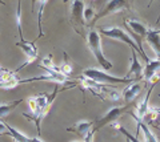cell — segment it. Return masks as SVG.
<instances>
[{"mask_svg":"<svg viewBox=\"0 0 160 142\" xmlns=\"http://www.w3.org/2000/svg\"><path fill=\"white\" fill-rule=\"evenodd\" d=\"M100 33L104 36H107L109 39H115V40H119V41H122V43H126L127 45H129V48L133 51H136L140 56H142L144 58V61H146V64H148L149 61V57L147 56V53L142 51L140 48L138 47V44L135 43V40L131 37V35H129L128 32H126L124 29L122 28H119V27H109V28H103V29H100Z\"/></svg>","mask_w":160,"mask_h":142,"instance_id":"cell-1","label":"cell"},{"mask_svg":"<svg viewBox=\"0 0 160 142\" xmlns=\"http://www.w3.org/2000/svg\"><path fill=\"white\" fill-rule=\"evenodd\" d=\"M87 43H88V48L93 53V56H95V58H96V61L100 64V66H102L104 71L112 69V62L108 61L107 58L104 57V53H103V49H102L100 32L96 31V29H91L87 35Z\"/></svg>","mask_w":160,"mask_h":142,"instance_id":"cell-2","label":"cell"},{"mask_svg":"<svg viewBox=\"0 0 160 142\" xmlns=\"http://www.w3.org/2000/svg\"><path fill=\"white\" fill-rule=\"evenodd\" d=\"M83 77L89 78L92 81L100 82V84H127V82H133L132 78L129 77H116L111 76L108 73L96 69V68H88V69L83 71Z\"/></svg>","mask_w":160,"mask_h":142,"instance_id":"cell-3","label":"cell"},{"mask_svg":"<svg viewBox=\"0 0 160 142\" xmlns=\"http://www.w3.org/2000/svg\"><path fill=\"white\" fill-rule=\"evenodd\" d=\"M129 6H128V0H108L106 7H104L102 11H100L98 15H95L93 20H92V24L96 23L99 19H102L104 16H108V15H113L119 11H123V9H128Z\"/></svg>","mask_w":160,"mask_h":142,"instance_id":"cell-4","label":"cell"},{"mask_svg":"<svg viewBox=\"0 0 160 142\" xmlns=\"http://www.w3.org/2000/svg\"><path fill=\"white\" fill-rule=\"evenodd\" d=\"M126 108H127V106H124V108H122V106L111 108V109H109L107 113L104 114V117H102L100 120H98V121L93 122V128L91 129V131H92V133H96V131H98L100 128H103V126L109 125L111 122L116 121V120L119 118V116L122 114L124 110H126Z\"/></svg>","mask_w":160,"mask_h":142,"instance_id":"cell-5","label":"cell"},{"mask_svg":"<svg viewBox=\"0 0 160 142\" xmlns=\"http://www.w3.org/2000/svg\"><path fill=\"white\" fill-rule=\"evenodd\" d=\"M16 47H19L20 49L23 51V53L26 55V57H27V60H26V62L19 68L18 71H20L22 68L24 66V65H27V64H31L32 61H35L38 58V48H36V45H35V43H29V41H27L26 39H23V40H20L19 43H16ZM18 71H16V73H18Z\"/></svg>","mask_w":160,"mask_h":142,"instance_id":"cell-6","label":"cell"},{"mask_svg":"<svg viewBox=\"0 0 160 142\" xmlns=\"http://www.w3.org/2000/svg\"><path fill=\"white\" fill-rule=\"evenodd\" d=\"M84 2L83 0H72V7H71V21L76 23L78 25L84 27Z\"/></svg>","mask_w":160,"mask_h":142,"instance_id":"cell-7","label":"cell"},{"mask_svg":"<svg viewBox=\"0 0 160 142\" xmlns=\"http://www.w3.org/2000/svg\"><path fill=\"white\" fill-rule=\"evenodd\" d=\"M146 40L149 44V47L152 48V51L155 52V58L156 60H160V31H155V29H151L146 36Z\"/></svg>","mask_w":160,"mask_h":142,"instance_id":"cell-8","label":"cell"},{"mask_svg":"<svg viewBox=\"0 0 160 142\" xmlns=\"http://www.w3.org/2000/svg\"><path fill=\"white\" fill-rule=\"evenodd\" d=\"M143 71H144V68L142 66V64H140L139 60H138L136 51L131 49V66H129V71H128L127 77L133 75L136 80H142V78H143Z\"/></svg>","mask_w":160,"mask_h":142,"instance_id":"cell-9","label":"cell"},{"mask_svg":"<svg viewBox=\"0 0 160 142\" xmlns=\"http://www.w3.org/2000/svg\"><path fill=\"white\" fill-rule=\"evenodd\" d=\"M129 114H131L133 118L136 120V129H138V131H140V130L143 131L144 142H159L158 138H156V135H155L152 131H151V129H149L148 126L144 124V121H143V120L138 118V116H136V114H133V113H131V112H129Z\"/></svg>","mask_w":160,"mask_h":142,"instance_id":"cell-10","label":"cell"},{"mask_svg":"<svg viewBox=\"0 0 160 142\" xmlns=\"http://www.w3.org/2000/svg\"><path fill=\"white\" fill-rule=\"evenodd\" d=\"M140 92H142V85L139 82H129V85L127 88H124L123 98L126 102H131L139 96Z\"/></svg>","mask_w":160,"mask_h":142,"instance_id":"cell-11","label":"cell"},{"mask_svg":"<svg viewBox=\"0 0 160 142\" xmlns=\"http://www.w3.org/2000/svg\"><path fill=\"white\" fill-rule=\"evenodd\" d=\"M126 25L140 37H146L148 31H149V28L146 25V24L140 23L138 20H131V19H126Z\"/></svg>","mask_w":160,"mask_h":142,"instance_id":"cell-12","label":"cell"},{"mask_svg":"<svg viewBox=\"0 0 160 142\" xmlns=\"http://www.w3.org/2000/svg\"><path fill=\"white\" fill-rule=\"evenodd\" d=\"M160 71V60H151L146 64V68H144L143 71V78H144V82H149L151 81V78L156 75V73Z\"/></svg>","mask_w":160,"mask_h":142,"instance_id":"cell-13","label":"cell"},{"mask_svg":"<svg viewBox=\"0 0 160 142\" xmlns=\"http://www.w3.org/2000/svg\"><path fill=\"white\" fill-rule=\"evenodd\" d=\"M93 122L95 121H79V122H76L72 128H68L67 130L68 131H73V133H76V134H79V135H82V137H84L89 130L92 129V126H93Z\"/></svg>","mask_w":160,"mask_h":142,"instance_id":"cell-14","label":"cell"},{"mask_svg":"<svg viewBox=\"0 0 160 142\" xmlns=\"http://www.w3.org/2000/svg\"><path fill=\"white\" fill-rule=\"evenodd\" d=\"M156 85V84H151V86H149V89L147 92V96H146V98H143V101L140 102V104L138 105V118L140 120H143L144 118V116H146L148 113V100H149V96H151V92H152V88Z\"/></svg>","mask_w":160,"mask_h":142,"instance_id":"cell-15","label":"cell"},{"mask_svg":"<svg viewBox=\"0 0 160 142\" xmlns=\"http://www.w3.org/2000/svg\"><path fill=\"white\" fill-rule=\"evenodd\" d=\"M6 126H7V134L11 135L16 142H31V137H27L26 134H23L22 131L12 128V126L8 124H6Z\"/></svg>","mask_w":160,"mask_h":142,"instance_id":"cell-16","label":"cell"},{"mask_svg":"<svg viewBox=\"0 0 160 142\" xmlns=\"http://www.w3.org/2000/svg\"><path fill=\"white\" fill-rule=\"evenodd\" d=\"M23 102V100H18V101H12V102H7V104H2L0 105V118L6 117L7 114L11 113V110H13L18 105H20Z\"/></svg>","mask_w":160,"mask_h":142,"instance_id":"cell-17","label":"cell"},{"mask_svg":"<svg viewBox=\"0 0 160 142\" xmlns=\"http://www.w3.org/2000/svg\"><path fill=\"white\" fill-rule=\"evenodd\" d=\"M40 7H39V12H38V24H39V37L43 36V29H42V16H43V11L46 8L48 0H39Z\"/></svg>","mask_w":160,"mask_h":142,"instance_id":"cell-18","label":"cell"},{"mask_svg":"<svg viewBox=\"0 0 160 142\" xmlns=\"http://www.w3.org/2000/svg\"><path fill=\"white\" fill-rule=\"evenodd\" d=\"M16 27H18V32L20 36V40H23V31H22V0L18 2V12H16Z\"/></svg>","mask_w":160,"mask_h":142,"instance_id":"cell-19","label":"cell"},{"mask_svg":"<svg viewBox=\"0 0 160 142\" xmlns=\"http://www.w3.org/2000/svg\"><path fill=\"white\" fill-rule=\"evenodd\" d=\"M108 93V96H109V98H111L112 101H120L122 100V97H123V93L118 90L116 88H113L112 90H106Z\"/></svg>","mask_w":160,"mask_h":142,"instance_id":"cell-20","label":"cell"},{"mask_svg":"<svg viewBox=\"0 0 160 142\" xmlns=\"http://www.w3.org/2000/svg\"><path fill=\"white\" fill-rule=\"evenodd\" d=\"M59 71H60V73H62L63 76H69L72 73V65L69 64V62H63L62 65H60V68H59Z\"/></svg>","mask_w":160,"mask_h":142,"instance_id":"cell-21","label":"cell"},{"mask_svg":"<svg viewBox=\"0 0 160 142\" xmlns=\"http://www.w3.org/2000/svg\"><path fill=\"white\" fill-rule=\"evenodd\" d=\"M95 9L91 8V7H88V8H84V21L86 23H89L91 20H93V17H95Z\"/></svg>","mask_w":160,"mask_h":142,"instance_id":"cell-22","label":"cell"},{"mask_svg":"<svg viewBox=\"0 0 160 142\" xmlns=\"http://www.w3.org/2000/svg\"><path fill=\"white\" fill-rule=\"evenodd\" d=\"M40 65H42V68H53L55 64H53V60H52V56H46L42 60V62H40Z\"/></svg>","mask_w":160,"mask_h":142,"instance_id":"cell-23","label":"cell"},{"mask_svg":"<svg viewBox=\"0 0 160 142\" xmlns=\"http://www.w3.org/2000/svg\"><path fill=\"white\" fill-rule=\"evenodd\" d=\"M119 131H120V133H122V134H124V135H126L128 141H131V142H140V141L136 138V137H133L131 133H128V131H127V129H126V128H123V126H120Z\"/></svg>","mask_w":160,"mask_h":142,"instance_id":"cell-24","label":"cell"},{"mask_svg":"<svg viewBox=\"0 0 160 142\" xmlns=\"http://www.w3.org/2000/svg\"><path fill=\"white\" fill-rule=\"evenodd\" d=\"M28 106H29V109H31L32 114L36 113V110H38V104H36V100H35V97H31V98H28Z\"/></svg>","mask_w":160,"mask_h":142,"instance_id":"cell-25","label":"cell"},{"mask_svg":"<svg viewBox=\"0 0 160 142\" xmlns=\"http://www.w3.org/2000/svg\"><path fill=\"white\" fill-rule=\"evenodd\" d=\"M93 135H95V133H92V131L89 130L88 133L84 135V141L83 142H93Z\"/></svg>","mask_w":160,"mask_h":142,"instance_id":"cell-26","label":"cell"},{"mask_svg":"<svg viewBox=\"0 0 160 142\" xmlns=\"http://www.w3.org/2000/svg\"><path fill=\"white\" fill-rule=\"evenodd\" d=\"M3 133L7 134V126H6V124H4V122L0 121V134H3Z\"/></svg>","mask_w":160,"mask_h":142,"instance_id":"cell-27","label":"cell"},{"mask_svg":"<svg viewBox=\"0 0 160 142\" xmlns=\"http://www.w3.org/2000/svg\"><path fill=\"white\" fill-rule=\"evenodd\" d=\"M31 142H44L39 138V137H31Z\"/></svg>","mask_w":160,"mask_h":142,"instance_id":"cell-28","label":"cell"},{"mask_svg":"<svg viewBox=\"0 0 160 142\" xmlns=\"http://www.w3.org/2000/svg\"><path fill=\"white\" fill-rule=\"evenodd\" d=\"M35 4H36V0H32V11L35 9Z\"/></svg>","mask_w":160,"mask_h":142,"instance_id":"cell-29","label":"cell"},{"mask_svg":"<svg viewBox=\"0 0 160 142\" xmlns=\"http://www.w3.org/2000/svg\"><path fill=\"white\" fill-rule=\"evenodd\" d=\"M152 2H153V0H149V4H148V7H149V6H151V4H152Z\"/></svg>","mask_w":160,"mask_h":142,"instance_id":"cell-30","label":"cell"},{"mask_svg":"<svg viewBox=\"0 0 160 142\" xmlns=\"http://www.w3.org/2000/svg\"><path fill=\"white\" fill-rule=\"evenodd\" d=\"M67 2H68V0H64V3H67Z\"/></svg>","mask_w":160,"mask_h":142,"instance_id":"cell-31","label":"cell"},{"mask_svg":"<svg viewBox=\"0 0 160 142\" xmlns=\"http://www.w3.org/2000/svg\"><path fill=\"white\" fill-rule=\"evenodd\" d=\"M127 142H131V141H128V140H127Z\"/></svg>","mask_w":160,"mask_h":142,"instance_id":"cell-32","label":"cell"},{"mask_svg":"<svg viewBox=\"0 0 160 142\" xmlns=\"http://www.w3.org/2000/svg\"><path fill=\"white\" fill-rule=\"evenodd\" d=\"M75 142H76V141H75Z\"/></svg>","mask_w":160,"mask_h":142,"instance_id":"cell-33","label":"cell"}]
</instances>
